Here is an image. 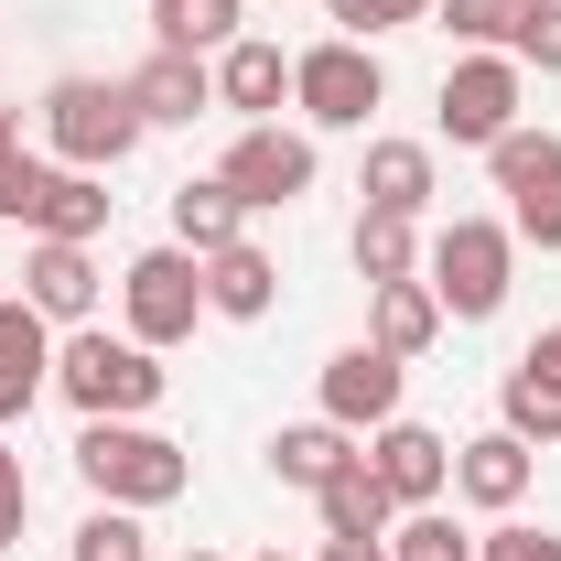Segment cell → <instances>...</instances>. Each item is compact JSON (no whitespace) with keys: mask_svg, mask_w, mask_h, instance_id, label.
<instances>
[{"mask_svg":"<svg viewBox=\"0 0 561 561\" xmlns=\"http://www.w3.org/2000/svg\"><path fill=\"white\" fill-rule=\"evenodd\" d=\"M421 216H356V238H346V260H356V280L378 291V280H421V238H411Z\"/></svg>","mask_w":561,"mask_h":561,"instance_id":"603a6c76","label":"cell"},{"mask_svg":"<svg viewBox=\"0 0 561 561\" xmlns=\"http://www.w3.org/2000/svg\"><path fill=\"white\" fill-rule=\"evenodd\" d=\"M76 476H87L98 507H173L195 486V454L173 432H151V421H87L76 432Z\"/></svg>","mask_w":561,"mask_h":561,"instance_id":"6da1fadb","label":"cell"},{"mask_svg":"<svg viewBox=\"0 0 561 561\" xmlns=\"http://www.w3.org/2000/svg\"><path fill=\"white\" fill-rule=\"evenodd\" d=\"M44 389H55V378H44V367H11V356H0V432H11V421L33 411V400H44Z\"/></svg>","mask_w":561,"mask_h":561,"instance_id":"e575fe53","label":"cell"},{"mask_svg":"<svg viewBox=\"0 0 561 561\" xmlns=\"http://www.w3.org/2000/svg\"><path fill=\"white\" fill-rule=\"evenodd\" d=\"M313 130H280V119H249V130L227 140V162H216V184L238 195L249 216H280V206H302L313 195Z\"/></svg>","mask_w":561,"mask_h":561,"instance_id":"9c48e42d","label":"cell"},{"mask_svg":"<svg viewBox=\"0 0 561 561\" xmlns=\"http://www.w3.org/2000/svg\"><path fill=\"white\" fill-rule=\"evenodd\" d=\"M280 98H291V55L260 44V33H238V44L216 55V108H238V119H280Z\"/></svg>","mask_w":561,"mask_h":561,"instance_id":"9a60e30c","label":"cell"},{"mask_svg":"<svg viewBox=\"0 0 561 561\" xmlns=\"http://www.w3.org/2000/svg\"><path fill=\"white\" fill-rule=\"evenodd\" d=\"M518 108H529V66L518 55H454L443 66V98H432V130L454 140V151H496V140L518 130Z\"/></svg>","mask_w":561,"mask_h":561,"instance_id":"5b68a950","label":"cell"},{"mask_svg":"<svg viewBox=\"0 0 561 561\" xmlns=\"http://www.w3.org/2000/svg\"><path fill=\"white\" fill-rule=\"evenodd\" d=\"M389 561H476V540H465L443 507H400V529H389Z\"/></svg>","mask_w":561,"mask_h":561,"instance_id":"4316f807","label":"cell"},{"mask_svg":"<svg viewBox=\"0 0 561 561\" xmlns=\"http://www.w3.org/2000/svg\"><path fill=\"white\" fill-rule=\"evenodd\" d=\"M151 44H173V55H227V44H238V0H151Z\"/></svg>","mask_w":561,"mask_h":561,"instance_id":"d4e9b609","label":"cell"},{"mask_svg":"<svg viewBox=\"0 0 561 561\" xmlns=\"http://www.w3.org/2000/svg\"><path fill=\"white\" fill-rule=\"evenodd\" d=\"M367 465H378V486L400 496V507H432V496L454 486V443L432 421H378L367 432Z\"/></svg>","mask_w":561,"mask_h":561,"instance_id":"4fadbf2b","label":"cell"},{"mask_svg":"<svg viewBox=\"0 0 561 561\" xmlns=\"http://www.w3.org/2000/svg\"><path fill=\"white\" fill-rule=\"evenodd\" d=\"M476 561H561V529H529V518H496L486 540H476Z\"/></svg>","mask_w":561,"mask_h":561,"instance_id":"1f68e13d","label":"cell"},{"mask_svg":"<svg viewBox=\"0 0 561 561\" xmlns=\"http://www.w3.org/2000/svg\"><path fill=\"white\" fill-rule=\"evenodd\" d=\"M324 22H335L346 44H378V33H400V22H432V0H324Z\"/></svg>","mask_w":561,"mask_h":561,"instance_id":"f546056e","label":"cell"},{"mask_svg":"<svg viewBox=\"0 0 561 561\" xmlns=\"http://www.w3.org/2000/svg\"><path fill=\"white\" fill-rule=\"evenodd\" d=\"M238 238H249V206H238L216 173H184V184H173V249L216 260V249H238Z\"/></svg>","mask_w":561,"mask_h":561,"instance_id":"ffe728a7","label":"cell"},{"mask_svg":"<svg viewBox=\"0 0 561 561\" xmlns=\"http://www.w3.org/2000/svg\"><path fill=\"white\" fill-rule=\"evenodd\" d=\"M76 561H151L140 507H87V518H76Z\"/></svg>","mask_w":561,"mask_h":561,"instance_id":"83f0119b","label":"cell"},{"mask_svg":"<svg viewBox=\"0 0 561 561\" xmlns=\"http://www.w3.org/2000/svg\"><path fill=\"white\" fill-rule=\"evenodd\" d=\"M0 356H11V367H44V378H55V324H44V313H33L22 291H0Z\"/></svg>","mask_w":561,"mask_h":561,"instance_id":"f1b7e54d","label":"cell"},{"mask_svg":"<svg viewBox=\"0 0 561 561\" xmlns=\"http://www.w3.org/2000/svg\"><path fill=\"white\" fill-rule=\"evenodd\" d=\"M529 11H540V0H432V22H443L465 55H507Z\"/></svg>","mask_w":561,"mask_h":561,"instance_id":"484cf974","label":"cell"},{"mask_svg":"<svg viewBox=\"0 0 561 561\" xmlns=\"http://www.w3.org/2000/svg\"><path fill=\"white\" fill-rule=\"evenodd\" d=\"M44 184H55V162H44V151H0V227H33Z\"/></svg>","mask_w":561,"mask_h":561,"instance_id":"4dcf8cb0","label":"cell"},{"mask_svg":"<svg viewBox=\"0 0 561 561\" xmlns=\"http://www.w3.org/2000/svg\"><path fill=\"white\" fill-rule=\"evenodd\" d=\"M486 173H496V195H507V238L561 260V130H529V119H518V130L486 151Z\"/></svg>","mask_w":561,"mask_h":561,"instance_id":"ba28073f","label":"cell"},{"mask_svg":"<svg viewBox=\"0 0 561 561\" xmlns=\"http://www.w3.org/2000/svg\"><path fill=\"white\" fill-rule=\"evenodd\" d=\"M280 302V260L260 249V238H238V249H216L206 260V313H227V324H260Z\"/></svg>","mask_w":561,"mask_h":561,"instance_id":"ac0fdd59","label":"cell"},{"mask_svg":"<svg viewBox=\"0 0 561 561\" xmlns=\"http://www.w3.org/2000/svg\"><path fill=\"white\" fill-rule=\"evenodd\" d=\"M119 324H130L151 356L184 346V335L206 324V260H195V249H173V238H162V249H140L130 271H119Z\"/></svg>","mask_w":561,"mask_h":561,"instance_id":"8992f818","label":"cell"},{"mask_svg":"<svg viewBox=\"0 0 561 561\" xmlns=\"http://www.w3.org/2000/svg\"><path fill=\"white\" fill-rule=\"evenodd\" d=\"M0 151H22V108H0Z\"/></svg>","mask_w":561,"mask_h":561,"instance_id":"74e56055","label":"cell"},{"mask_svg":"<svg viewBox=\"0 0 561 561\" xmlns=\"http://www.w3.org/2000/svg\"><path fill=\"white\" fill-rule=\"evenodd\" d=\"M22 518H33V476H22V454L0 443V551H22Z\"/></svg>","mask_w":561,"mask_h":561,"instance_id":"836d02e7","label":"cell"},{"mask_svg":"<svg viewBox=\"0 0 561 561\" xmlns=\"http://www.w3.org/2000/svg\"><path fill=\"white\" fill-rule=\"evenodd\" d=\"M529 367H551V378H561V324L540 335V346H529Z\"/></svg>","mask_w":561,"mask_h":561,"instance_id":"8d00e7d4","label":"cell"},{"mask_svg":"<svg viewBox=\"0 0 561 561\" xmlns=\"http://www.w3.org/2000/svg\"><path fill=\"white\" fill-rule=\"evenodd\" d=\"M108 206H119L108 173H66V162H55V184H44V206H33V238H87V249H98Z\"/></svg>","mask_w":561,"mask_h":561,"instance_id":"7402d4cb","label":"cell"},{"mask_svg":"<svg viewBox=\"0 0 561 561\" xmlns=\"http://www.w3.org/2000/svg\"><path fill=\"white\" fill-rule=\"evenodd\" d=\"M378 98H389V66H378V44H302L291 55V108L313 119V130H367L378 119Z\"/></svg>","mask_w":561,"mask_h":561,"instance_id":"52a82bcc","label":"cell"},{"mask_svg":"<svg viewBox=\"0 0 561 561\" xmlns=\"http://www.w3.org/2000/svg\"><path fill=\"white\" fill-rule=\"evenodd\" d=\"M421 280H432L443 324H486L496 302H507V280H518V238H507L496 216H454V227L421 249Z\"/></svg>","mask_w":561,"mask_h":561,"instance_id":"277c9868","label":"cell"},{"mask_svg":"<svg viewBox=\"0 0 561 561\" xmlns=\"http://www.w3.org/2000/svg\"><path fill=\"white\" fill-rule=\"evenodd\" d=\"M496 421H507L529 454H540V443H561V378L518 356V367H507V389H496Z\"/></svg>","mask_w":561,"mask_h":561,"instance_id":"cb8c5ba5","label":"cell"},{"mask_svg":"<svg viewBox=\"0 0 561 561\" xmlns=\"http://www.w3.org/2000/svg\"><path fill=\"white\" fill-rule=\"evenodd\" d=\"M313 561H389V540H324Z\"/></svg>","mask_w":561,"mask_h":561,"instance_id":"d590c367","label":"cell"},{"mask_svg":"<svg viewBox=\"0 0 561 561\" xmlns=\"http://www.w3.org/2000/svg\"><path fill=\"white\" fill-rule=\"evenodd\" d=\"M260 561H291V551H260Z\"/></svg>","mask_w":561,"mask_h":561,"instance_id":"ab89813d","label":"cell"},{"mask_svg":"<svg viewBox=\"0 0 561 561\" xmlns=\"http://www.w3.org/2000/svg\"><path fill=\"white\" fill-rule=\"evenodd\" d=\"M346 465H356V432H335L324 411H313V421H280V432H271V476H280V486H302V496H324Z\"/></svg>","mask_w":561,"mask_h":561,"instance_id":"2e32d148","label":"cell"},{"mask_svg":"<svg viewBox=\"0 0 561 561\" xmlns=\"http://www.w3.org/2000/svg\"><path fill=\"white\" fill-rule=\"evenodd\" d=\"M140 108H130V76H55L44 87V162L66 173H119L140 151Z\"/></svg>","mask_w":561,"mask_h":561,"instance_id":"7a4b0ae2","label":"cell"},{"mask_svg":"<svg viewBox=\"0 0 561 561\" xmlns=\"http://www.w3.org/2000/svg\"><path fill=\"white\" fill-rule=\"evenodd\" d=\"M529 476H540V454L496 421V432H476V443H454V496L465 507H486V518H507L518 496H529Z\"/></svg>","mask_w":561,"mask_h":561,"instance_id":"5bb4252c","label":"cell"},{"mask_svg":"<svg viewBox=\"0 0 561 561\" xmlns=\"http://www.w3.org/2000/svg\"><path fill=\"white\" fill-rule=\"evenodd\" d=\"M400 389H411V367H400L389 346H335L324 356V421H335V432L400 421Z\"/></svg>","mask_w":561,"mask_h":561,"instance_id":"8fae6325","label":"cell"},{"mask_svg":"<svg viewBox=\"0 0 561 561\" xmlns=\"http://www.w3.org/2000/svg\"><path fill=\"white\" fill-rule=\"evenodd\" d=\"M432 335H443L432 280H378V302H367V346H389L400 367H411V356H432Z\"/></svg>","mask_w":561,"mask_h":561,"instance_id":"44dd1931","label":"cell"},{"mask_svg":"<svg viewBox=\"0 0 561 561\" xmlns=\"http://www.w3.org/2000/svg\"><path fill=\"white\" fill-rule=\"evenodd\" d=\"M55 400H76V421H140L162 400V356L140 335L76 324V335H55Z\"/></svg>","mask_w":561,"mask_h":561,"instance_id":"3957f363","label":"cell"},{"mask_svg":"<svg viewBox=\"0 0 561 561\" xmlns=\"http://www.w3.org/2000/svg\"><path fill=\"white\" fill-rule=\"evenodd\" d=\"M173 561H227V551H206V540H195V551H173Z\"/></svg>","mask_w":561,"mask_h":561,"instance_id":"f35d334b","label":"cell"},{"mask_svg":"<svg viewBox=\"0 0 561 561\" xmlns=\"http://www.w3.org/2000/svg\"><path fill=\"white\" fill-rule=\"evenodd\" d=\"M22 302H33L55 335L98 324V249H87V238H33V249H22Z\"/></svg>","mask_w":561,"mask_h":561,"instance_id":"30bf717a","label":"cell"},{"mask_svg":"<svg viewBox=\"0 0 561 561\" xmlns=\"http://www.w3.org/2000/svg\"><path fill=\"white\" fill-rule=\"evenodd\" d=\"M518 66H540V76H561V0H540L529 22H518V44H507Z\"/></svg>","mask_w":561,"mask_h":561,"instance_id":"d6a6232c","label":"cell"},{"mask_svg":"<svg viewBox=\"0 0 561 561\" xmlns=\"http://www.w3.org/2000/svg\"><path fill=\"white\" fill-rule=\"evenodd\" d=\"M356 195L378 216H421L443 184H432V140H367V173H356Z\"/></svg>","mask_w":561,"mask_h":561,"instance_id":"d6986e66","label":"cell"},{"mask_svg":"<svg viewBox=\"0 0 561 561\" xmlns=\"http://www.w3.org/2000/svg\"><path fill=\"white\" fill-rule=\"evenodd\" d=\"M313 518H324V540H389V529H400V496L378 486L367 443H356V465H346V476H335V486L313 496Z\"/></svg>","mask_w":561,"mask_h":561,"instance_id":"e0dca14e","label":"cell"},{"mask_svg":"<svg viewBox=\"0 0 561 561\" xmlns=\"http://www.w3.org/2000/svg\"><path fill=\"white\" fill-rule=\"evenodd\" d=\"M130 108H140V130H195L216 108V55H173V44H151L130 66Z\"/></svg>","mask_w":561,"mask_h":561,"instance_id":"7c38bea8","label":"cell"}]
</instances>
